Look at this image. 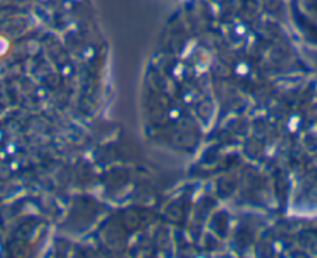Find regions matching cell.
Wrapping results in <instances>:
<instances>
[{"mask_svg": "<svg viewBox=\"0 0 317 258\" xmlns=\"http://www.w3.org/2000/svg\"><path fill=\"white\" fill-rule=\"evenodd\" d=\"M8 47H10L8 40H6V39H3V37H0V56H2V55H5V53H6V50H8Z\"/></svg>", "mask_w": 317, "mask_h": 258, "instance_id": "cell-1", "label": "cell"}]
</instances>
